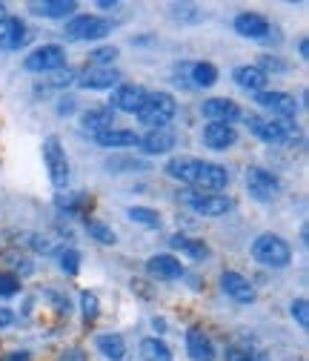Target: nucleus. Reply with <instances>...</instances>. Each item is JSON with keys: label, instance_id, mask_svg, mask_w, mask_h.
Wrapping results in <instances>:
<instances>
[{"label": "nucleus", "instance_id": "obj_17", "mask_svg": "<svg viewBox=\"0 0 309 361\" xmlns=\"http://www.w3.org/2000/svg\"><path fill=\"white\" fill-rule=\"evenodd\" d=\"M220 290L238 304H252L255 301V287L241 273H224L220 276Z\"/></svg>", "mask_w": 309, "mask_h": 361}, {"label": "nucleus", "instance_id": "obj_35", "mask_svg": "<svg viewBox=\"0 0 309 361\" xmlns=\"http://www.w3.org/2000/svg\"><path fill=\"white\" fill-rule=\"evenodd\" d=\"M306 310H309L306 298H295V301H292V319H295V322H298L303 330L309 327V312H306Z\"/></svg>", "mask_w": 309, "mask_h": 361}, {"label": "nucleus", "instance_id": "obj_22", "mask_svg": "<svg viewBox=\"0 0 309 361\" xmlns=\"http://www.w3.org/2000/svg\"><path fill=\"white\" fill-rule=\"evenodd\" d=\"M80 126H83L86 132H95V135H101V132H106V129H115V109L98 106V109L83 112V115H80Z\"/></svg>", "mask_w": 309, "mask_h": 361}, {"label": "nucleus", "instance_id": "obj_11", "mask_svg": "<svg viewBox=\"0 0 309 361\" xmlns=\"http://www.w3.org/2000/svg\"><path fill=\"white\" fill-rule=\"evenodd\" d=\"M144 98H146V89L144 86H138V83H118L115 86V95H112V106L118 112H132V115H135L141 109Z\"/></svg>", "mask_w": 309, "mask_h": 361}, {"label": "nucleus", "instance_id": "obj_10", "mask_svg": "<svg viewBox=\"0 0 309 361\" xmlns=\"http://www.w3.org/2000/svg\"><path fill=\"white\" fill-rule=\"evenodd\" d=\"M255 104L263 106V109H270L281 121H289L298 112V101L292 95H286V92H258L255 95Z\"/></svg>", "mask_w": 309, "mask_h": 361}, {"label": "nucleus", "instance_id": "obj_43", "mask_svg": "<svg viewBox=\"0 0 309 361\" xmlns=\"http://www.w3.org/2000/svg\"><path fill=\"white\" fill-rule=\"evenodd\" d=\"M61 104H63V106H61V115H69V112L75 109V101H72V98H66V101H61Z\"/></svg>", "mask_w": 309, "mask_h": 361}, {"label": "nucleus", "instance_id": "obj_26", "mask_svg": "<svg viewBox=\"0 0 309 361\" xmlns=\"http://www.w3.org/2000/svg\"><path fill=\"white\" fill-rule=\"evenodd\" d=\"M141 355H144V361H172V350L160 338H144L141 341Z\"/></svg>", "mask_w": 309, "mask_h": 361}, {"label": "nucleus", "instance_id": "obj_27", "mask_svg": "<svg viewBox=\"0 0 309 361\" xmlns=\"http://www.w3.org/2000/svg\"><path fill=\"white\" fill-rule=\"evenodd\" d=\"M227 361H270V358H267L263 350H258V347H252L246 341H238V344H232L227 350Z\"/></svg>", "mask_w": 309, "mask_h": 361}, {"label": "nucleus", "instance_id": "obj_6", "mask_svg": "<svg viewBox=\"0 0 309 361\" xmlns=\"http://www.w3.org/2000/svg\"><path fill=\"white\" fill-rule=\"evenodd\" d=\"M246 190L255 201H275L281 192V180L275 172L263 166H249L246 169Z\"/></svg>", "mask_w": 309, "mask_h": 361}, {"label": "nucleus", "instance_id": "obj_4", "mask_svg": "<svg viewBox=\"0 0 309 361\" xmlns=\"http://www.w3.org/2000/svg\"><path fill=\"white\" fill-rule=\"evenodd\" d=\"M112 32V20L98 15H77L66 23V40H101Z\"/></svg>", "mask_w": 309, "mask_h": 361}, {"label": "nucleus", "instance_id": "obj_38", "mask_svg": "<svg viewBox=\"0 0 309 361\" xmlns=\"http://www.w3.org/2000/svg\"><path fill=\"white\" fill-rule=\"evenodd\" d=\"M72 83V72H58L49 83H46V89H66Z\"/></svg>", "mask_w": 309, "mask_h": 361}, {"label": "nucleus", "instance_id": "obj_42", "mask_svg": "<svg viewBox=\"0 0 309 361\" xmlns=\"http://www.w3.org/2000/svg\"><path fill=\"white\" fill-rule=\"evenodd\" d=\"M4 361H32V358H29V353H9Z\"/></svg>", "mask_w": 309, "mask_h": 361}, {"label": "nucleus", "instance_id": "obj_12", "mask_svg": "<svg viewBox=\"0 0 309 361\" xmlns=\"http://www.w3.org/2000/svg\"><path fill=\"white\" fill-rule=\"evenodd\" d=\"M235 32L241 37H249V40H263V37H270L272 23L263 15H258V12H241L235 18Z\"/></svg>", "mask_w": 309, "mask_h": 361}, {"label": "nucleus", "instance_id": "obj_2", "mask_svg": "<svg viewBox=\"0 0 309 361\" xmlns=\"http://www.w3.org/2000/svg\"><path fill=\"white\" fill-rule=\"evenodd\" d=\"M175 109H178V104H175V98L169 92H146V98H144V104L135 115L144 126L160 129L175 118Z\"/></svg>", "mask_w": 309, "mask_h": 361}, {"label": "nucleus", "instance_id": "obj_7", "mask_svg": "<svg viewBox=\"0 0 309 361\" xmlns=\"http://www.w3.org/2000/svg\"><path fill=\"white\" fill-rule=\"evenodd\" d=\"M43 164H46V172L52 178V184L61 190L69 180V161H66V149L61 147V138H46L43 141Z\"/></svg>", "mask_w": 309, "mask_h": 361}, {"label": "nucleus", "instance_id": "obj_3", "mask_svg": "<svg viewBox=\"0 0 309 361\" xmlns=\"http://www.w3.org/2000/svg\"><path fill=\"white\" fill-rule=\"evenodd\" d=\"M252 255H255L258 264L272 267V269H284V267H289V261H292L289 244H286L281 235H272V233H263V235L255 238Z\"/></svg>", "mask_w": 309, "mask_h": 361}, {"label": "nucleus", "instance_id": "obj_39", "mask_svg": "<svg viewBox=\"0 0 309 361\" xmlns=\"http://www.w3.org/2000/svg\"><path fill=\"white\" fill-rule=\"evenodd\" d=\"M58 361H89V358H86V353H83V350L72 347V350H63V353L58 355Z\"/></svg>", "mask_w": 309, "mask_h": 361}, {"label": "nucleus", "instance_id": "obj_18", "mask_svg": "<svg viewBox=\"0 0 309 361\" xmlns=\"http://www.w3.org/2000/svg\"><path fill=\"white\" fill-rule=\"evenodd\" d=\"M138 147H144L146 155H163L169 149H175V132L169 126H160V129H149L144 138L138 141Z\"/></svg>", "mask_w": 309, "mask_h": 361}, {"label": "nucleus", "instance_id": "obj_24", "mask_svg": "<svg viewBox=\"0 0 309 361\" xmlns=\"http://www.w3.org/2000/svg\"><path fill=\"white\" fill-rule=\"evenodd\" d=\"M37 18H66L77 9L75 0H43V4H32L29 6Z\"/></svg>", "mask_w": 309, "mask_h": 361}, {"label": "nucleus", "instance_id": "obj_44", "mask_svg": "<svg viewBox=\"0 0 309 361\" xmlns=\"http://www.w3.org/2000/svg\"><path fill=\"white\" fill-rule=\"evenodd\" d=\"M298 49H301V58H309V43H306V37L301 40V47H298Z\"/></svg>", "mask_w": 309, "mask_h": 361}, {"label": "nucleus", "instance_id": "obj_36", "mask_svg": "<svg viewBox=\"0 0 309 361\" xmlns=\"http://www.w3.org/2000/svg\"><path fill=\"white\" fill-rule=\"evenodd\" d=\"M18 290H20L18 276H12V273H0V298H4V295H15Z\"/></svg>", "mask_w": 309, "mask_h": 361}, {"label": "nucleus", "instance_id": "obj_41", "mask_svg": "<svg viewBox=\"0 0 309 361\" xmlns=\"http://www.w3.org/2000/svg\"><path fill=\"white\" fill-rule=\"evenodd\" d=\"M15 322V312L9 307H0V327H9Z\"/></svg>", "mask_w": 309, "mask_h": 361}, {"label": "nucleus", "instance_id": "obj_8", "mask_svg": "<svg viewBox=\"0 0 309 361\" xmlns=\"http://www.w3.org/2000/svg\"><path fill=\"white\" fill-rule=\"evenodd\" d=\"M246 126L252 129V135H258L260 141L267 144H284L292 135V123L281 121V118H260V115H249Z\"/></svg>", "mask_w": 309, "mask_h": 361}, {"label": "nucleus", "instance_id": "obj_32", "mask_svg": "<svg viewBox=\"0 0 309 361\" xmlns=\"http://www.w3.org/2000/svg\"><path fill=\"white\" fill-rule=\"evenodd\" d=\"M129 218L135 221V224H144V227H149V230H158L160 227V215L155 209H149V207H132L129 209Z\"/></svg>", "mask_w": 309, "mask_h": 361}, {"label": "nucleus", "instance_id": "obj_19", "mask_svg": "<svg viewBox=\"0 0 309 361\" xmlns=\"http://www.w3.org/2000/svg\"><path fill=\"white\" fill-rule=\"evenodd\" d=\"M187 353L192 361H215V344L201 327H192L187 333Z\"/></svg>", "mask_w": 309, "mask_h": 361}, {"label": "nucleus", "instance_id": "obj_34", "mask_svg": "<svg viewBox=\"0 0 309 361\" xmlns=\"http://www.w3.org/2000/svg\"><path fill=\"white\" fill-rule=\"evenodd\" d=\"M80 310H83V319L86 322H95L98 319V312H101V301H98V295L95 293H80Z\"/></svg>", "mask_w": 309, "mask_h": 361}, {"label": "nucleus", "instance_id": "obj_37", "mask_svg": "<svg viewBox=\"0 0 309 361\" xmlns=\"http://www.w3.org/2000/svg\"><path fill=\"white\" fill-rule=\"evenodd\" d=\"M115 58H118V49H115V47H103V49H95V52L89 55V61L98 63V66H109Z\"/></svg>", "mask_w": 309, "mask_h": 361}, {"label": "nucleus", "instance_id": "obj_31", "mask_svg": "<svg viewBox=\"0 0 309 361\" xmlns=\"http://www.w3.org/2000/svg\"><path fill=\"white\" fill-rule=\"evenodd\" d=\"M92 207V201L86 198V195H61L58 198V209H66V215H83L86 209Z\"/></svg>", "mask_w": 309, "mask_h": 361}, {"label": "nucleus", "instance_id": "obj_21", "mask_svg": "<svg viewBox=\"0 0 309 361\" xmlns=\"http://www.w3.org/2000/svg\"><path fill=\"white\" fill-rule=\"evenodd\" d=\"M232 80L244 89V92H263V86H267V72H263L260 66H238L235 72H232Z\"/></svg>", "mask_w": 309, "mask_h": 361}, {"label": "nucleus", "instance_id": "obj_5", "mask_svg": "<svg viewBox=\"0 0 309 361\" xmlns=\"http://www.w3.org/2000/svg\"><path fill=\"white\" fill-rule=\"evenodd\" d=\"M66 63V52L58 43H46V47H37L34 52H29V58L23 61L26 72H37V75H49V72H61Z\"/></svg>", "mask_w": 309, "mask_h": 361}, {"label": "nucleus", "instance_id": "obj_20", "mask_svg": "<svg viewBox=\"0 0 309 361\" xmlns=\"http://www.w3.org/2000/svg\"><path fill=\"white\" fill-rule=\"evenodd\" d=\"M118 80H120V75L112 66H92L80 75L77 83L83 89H112V86H118Z\"/></svg>", "mask_w": 309, "mask_h": 361}, {"label": "nucleus", "instance_id": "obj_28", "mask_svg": "<svg viewBox=\"0 0 309 361\" xmlns=\"http://www.w3.org/2000/svg\"><path fill=\"white\" fill-rule=\"evenodd\" d=\"M169 244H172L175 250L192 255V258H206V255H209V247H206L203 241H198V238H189V235H172Z\"/></svg>", "mask_w": 309, "mask_h": 361}, {"label": "nucleus", "instance_id": "obj_15", "mask_svg": "<svg viewBox=\"0 0 309 361\" xmlns=\"http://www.w3.org/2000/svg\"><path fill=\"white\" fill-rule=\"evenodd\" d=\"M146 269H149V276L158 279V281H172V279H181L184 276V264L175 258V255H152L146 261Z\"/></svg>", "mask_w": 309, "mask_h": 361}, {"label": "nucleus", "instance_id": "obj_13", "mask_svg": "<svg viewBox=\"0 0 309 361\" xmlns=\"http://www.w3.org/2000/svg\"><path fill=\"white\" fill-rule=\"evenodd\" d=\"M201 112L209 118V123H232L241 118V106L232 98H209L203 101Z\"/></svg>", "mask_w": 309, "mask_h": 361}, {"label": "nucleus", "instance_id": "obj_23", "mask_svg": "<svg viewBox=\"0 0 309 361\" xmlns=\"http://www.w3.org/2000/svg\"><path fill=\"white\" fill-rule=\"evenodd\" d=\"M98 147H106V149H123V147H138V135L132 129H106L101 135H95Z\"/></svg>", "mask_w": 309, "mask_h": 361}, {"label": "nucleus", "instance_id": "obj_1", "mask_svg": "<svg viewBox=\"0 0 309 361\" xmlns=\"http://www.w3.org/2000/svg\"><path fill=\"white\" fill-rule=\"evenodd\" d=\"M166 175L192 187L195 192H220L229 184V172L224 166L201 158H172L166 164Z\"/></svg>", "mask_w": 309, "mask_h": 361}, {"label": "nucleus", "instance_id": "obj_40", "mask_svg": "<svg viewBox=\"0 0 309 361\" xmlns=\"http://www.w3.org/2000/svg\"><path fill=\"white\" fill-rule=\"evenodd\" d=\"M32 247H34V250H40V252H52V247H55V244H52L49 238H40V235H32Z\"/></svg>", "mask_w": 309, "mask_h": 361}, {"label": "nucleus", "instance_id": "obj_45", "mask_svg": "<svg viewBox=\"0 0 309 361\" xmlns=\"http://www.w3.org/2000/svg\"><path fill=\"white\" fill-rule=\"evenodd\" d=\"M4 18H6V6H4V4H0V20H4Z\"/></svg>", "mask_w": 309, "mask_h": 361}, {"label": "nucleus", "instance_id": "obj_25", "mask_svg": "<svg viewBox=\"0 0 309 361\" xmlns=\"http://www.w3.org/2000/svg\"><path fill=\"white\" fill-rule=\"evenodd\" d=\"M95 344H98L101 355L109 358V361H123L126 358V341L118 333H103V336H98Z\"/></svg>", "mask_w": 309, "mask_h": 361}, {"label": "nucleus", "instance_id": "obj_33", "mask_svg": "<svg viewBox=\"0 0 309 361\" xmlns=\"http://www.w3.org/2000/svg\"><path fill=\"white\" fill-rule=\"evenodd\" d=\"M58 264H61V269H63L66 276H75L77 269H80V252L72 250V247H66V250L58 252Z\"/></svg>", "mask_w": 309, "mask_h": 361}, {"label": "nucleus", "instance_id": "obj_30", "mask_svg": "<svg viewBox=\"0 0 309 361\" xmlns=\"http://www.w3.org/2000/svg\"><path fill=\"white\" fill-rule=\"evenodd\" d=\"M86 230H89V235H92L95 241H101V244H106V247H112V244L118 241L115 230H112V227H106L103 221H95V218H89V221H86Z\"/></svg>", "mask_w": 309, "mask_h": 361}, {"label": "nucleus", "instance_id": "obj_16", "mask_svg": "<svg viewBox=\"0 0 309 361\" xmlns=\"http://www.w3.org/2000/svg\"><path fill=\"white\" fill-rule=\"evenodd\" d=\"M29 40L26 23L20 18H4L0 20V49H20L23 43Z\"/></svg>", "mask_w": 309, "mask_h": 361}, {"label": "nucleus", "instance_id": "obj_29", "mask_svg": "<svg viewBox=\"0 0 309 361\" xmlns=\"http://www.w3.org/2000/svg\"><path fill=\"white\" fill-rule=\"evenodd\" d=\"M187 72H189L192 86H201V89H206V86H212L217 80V69L212 63H189Z\"/></svg>", "mask_w": 309, "mask_h": 361}, {"label": "nucleus", "instance_id": "obj_9", "mask_svg": "<svg viewBox=\"0 0 309 361\" xmlns=\"http://www.w3.org/2000/svg\"><path fill=\"white\" fill-rule=\"evenodd\" d=\"M184 201L198 212V215H206V218H217V215H227L235 204L232 198L227 195H217V192H184Z\"/></svg>", "mask_w": 309, "mask_h": 361}, {"label": "nucleus", "instance_id": "obj_14", "mask_svg": "<svg viewBox=\"0 0 309 361\" xmlns=\"http://www.w3.org/2000/svg\"><path fill=\"white\" fill-rule=\"evenodd\" d=\"M238 141V129L232 123H209L203 129V144L215 152H227Z\"/></svg>", "mask_w": 309, "mask_h": 361}]
</instances>
